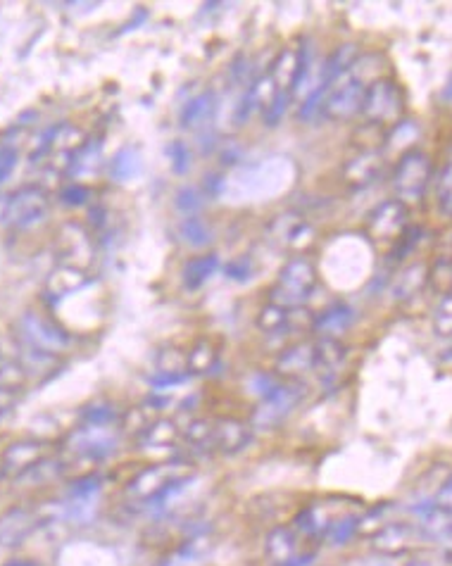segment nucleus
<instances>
[{
    "instance_id": "nucleus-13",
    "label": "nucleus",
    "mask_w": 452,
    "mask_h": 566,
    "mask_svg": "<svg viewBox=\"0 0 452 566\" xmlns=\"http://www.w3.org/2000/svg\"><path fill=\"white\" fill-rule=\"evenodd\" d=\"M55 455V443L46 438H17L10 445H5L0 452V469L17 479V476L27 474L31 467L43 462V459Z\"/></svg>"
},
{
    "instance_id": "nucleus-45",
    "label": "nucleus",
    "mask_w": 452,
    "mask_h": 566,
    "mask_svg": "<svg viewBox=\"0 0 452 566\" xmlns=\"http://www.w3.org/2000/svg\"><path fill=\"white\" fill-rule=\"evenodd\" d=\"M15 407H17V393L3 391V388H0V419L8 417Z\"/></svg>"
},
{
    "instance_id": "nucleus-4",
    "label": "nucleus",
    "mask_w": 452,
    "mask_h": 566,
    "mask_svg": "<svg viewBox=\"0 0 452 566\" xmlns=\"http://www.w3.org/2000/svg\"><path fill=\"white\" fill-rule=\"evenodd\" d=\"M317 281L319 276L315 264L307 257H293L276 276L272 291H269V303L284 307V310H300L315 293Z\"/></svg>"
},
{
    "instance_id": "nucleus-26",
    "label": "nucleus",
    "mask_w": 452,
    "mask_h": 566,
    "mask_svg": "<svg viewBox=\"0 0 452 566\" xmlns=\"http://www.w3.org/2000/svg\"><path fill=\"white\" fill-rule=\"evenodd\" d=\"M212 426L215 419L207 417H196L186 424V429H181V443L193 452L200 455H215V445H212Z\"/></svg>"
},
{
    "instance_id": "nucleus-8",
    "label": "nucleus",
    "mask_w": 452,
    "mask_h": 566,
    "mask_svg": "<svg viewBox=\"0 0 452 566\" xmlns=\"http://www.w3.org/2000/svg\"><path fill=\"white\" fill-rule=\"evenodd\" d=\"M50 212L48 193L39 186H24L20 191L10 193L0 205V224L8 229H34Z\"/></svg>"
},
{
    "instance_id": "nucleus-36",
    "label": "nucleus",
    "mask_w": 452,
    "mask_h": 566,
    "mask_svg": "<svg viewBox=\"0 0 452 566\" xmlns=\"http://www.w3.org/2000/svg\"><path fill=\"white\" fill-rule=\"evenodd\" d=\"M174 207L184 217H198L205 207V191H200L198 186H181L174 196Z\"/></svg>"
},
{
    "instance_id": "nucleus-5",
    "label": "nucleus",
    "mask_w": 452,
    "mask_h": 566,
    "mask_svg": "<svg viewBox=\"0 0 452 566\" xmlns=\"http://www.w3.org/2000/svg\"><path fill=\"white\" fill-rule=\"evenodd\" d=\"M433 179V162L424 150H405L403 157L395 165L393 174V188H395V200H400L403 205H417L422 203L426 191H429Z\"/></svg>"
},
{
    "instance_id": "nucleus-15",
    "label": "nucleus",
    "mask_w": 452,
    "mask_h": 566,
    "mask_svg": "<svg viewBox=\"0 0 452 566\" xmlns=\"http://www.w3.org/2000/svg\"><path fill=\"white\" fill-rule=\"evenodd\" d=\"M41 517L36 507H10L0 514V547L17 550L39 531Z\"/></svg>"
},
{
    "instance_id": "nucleus-28",
    "label": "nucleus",
    "mask_w": 452,
    "mask_h": 566,
    "mask_svg": "<svg viewBox=\"0 0 452 566\" xmlns=\"http://www.w3.org/2000/svg\"><path fill=\"white\" fill-rule=\"evenodd\" d=\"M426 281H429V269H426L424 264H412V267H407L405 272L395 279L393 295L398 300L417 298V293H422Z\"/></svg>"
},
{
    "instance_id": "nucleus-34",
    "label": "nucleus",
    "mask_w": 452,
    "mask_h": 566,
    "mask_svg": "<svg viewBox=\"0 0 452 566\" xmlns=\"http://www.w3.org/2000/svg\"><path fill=\"white\" fill-rule=\"evenodd\" d=\"M155 374H188L186 350L177 348V345H165L155 355Z\"/></svg>"
},
{
    "instance_id": "nucleus-16",
    "label": "nucleus",
    "mask_w": 452,
    "mask_h": 566,
    "mask_svg": "<svg viewBox=\"0 0 452 566\" xmlns=\"http://www.w3.org/2000/svg\"><path fill=\"white\" fill-rule=\"evenodd\" d=\"M419 538H422V533H419L417 524L391 519L388 524L381 526L369 540H372L374 552H379V555H384L388 559H398V557H405L407 552L417 545Z\"/></svg>"
},
{
    "instance_id": "nucleus-30",
    "label": "nucleus",
    "mask_w": 452,
    "mask_h": 566,
    "mask_svg": "<svg viewBox=\"0 0 452 566\" xmlns=\"http://www.w3.org/2000/svg\"><path fill=\"white\" fill-rule=\"evenodd\" d=\"M179 236L191 248H207L212 243V238H215V231H212L210 222H205V219L186 217L179 224Z\"/></svg>"
},
{
    "instance_id": "nucleus-3",
    "label": "nucleus",
    "mask_w": 452,
    "mask_h": 566,
    "mask_svg": "<svg viewBox=\"0 0 452 566\" xmlns=\"http://www.w3.org/2000/svg\"><path fill=\"white\" fill-rule=\"evenodd\" d=\"M15 336L31 348L55 357H65L77 345V336L72 331L65 329L55 317L39 310L22 312V317L15 324Z\"/></svg>"
},
{
    "instance_id": "nucleus-40",
    "label": "nucleus",
    "mask_w": 452,
    "mask_h": 566,
    "mask_svg": "<svg viewBox=\"0 0 452 566\" xmlns=\"http://www.w3.org/2000/svg\"><path fill=\"white\" fill-rule=\"evenodd\" d=\"M291 98H293V93H288V91H279L276 93V98L269 103V108L262 112V117H265V122L269 124V127H276V124L281 122L286 115V108H288V103H291Z\"/></svg>"
},
{
    "instance_id": "nucleus-10",
    "label": "nucleus",
    "mask_w": 452,
    "mask_h": 566,
    "mask_svg": "<svg viewBox=\"0 0 452 566\" xmlns=\"http://www.w3.org/2000/svg\"><path fill=\"white\" fill-rule=\"evenodd\" d=\"M364 93H367V81L360 74H343L326 93L322 115L334 122H348V119L362 115Z\"/></svg>"
},
{
    "instance_id": "nucleus-44",
    "label": "nucleus",
    "mask_w": 452,
    "mask_h": 566,
    "mask_svg": "<svg viewBox=\"0 0 452 566\" xmlns=\"http://www.w3.org/2000/svg\"><path fill=\"white\" fill-rule=\"evenodd\" d=\"M433 502H436L438 507H443L445 512L452 514V474H448V479L441 483V488L436 490V495H433Z\"/></svg>"
},
{
    "instance_id": "nucleus-48",
    "label": "nucleus",
    "mask_w": 452,
    "mask_h": 566,
    "mask_svg": "<svg viewBox=\"0 0 452 566\" xmlns=\"http://www.w3.org/2000/svg\"><path fill=\"white\" fill-rule=\"evenodd\" d=\"M8 479H10V476H8V474H5V471H3V469H0V490H3L5 481H8Z\"/></svg>"
},
{
    "instance_id": "nucleus-38",
    "label": "nucleus",
    "mask_w": 452,
    "mask_h": 566,
    "mask_svg": "<svg viewBox=\"0 0 452 566\" xmlns=\"http://www.w3.org/2000/svg\"><path fill=\"white\" fill-rule=\"evenodd\" d=\"M433 333L441 338H452V291L443 293L433 310Z\"/></svg>"
},
{
    "instance_id": "nucleus-20",
    "label": "nucleus",
    "mask_w": 452,
    "mask_h": 566,
    "mask_svg": "<svg viewBox=\"0 0 452 566\" xmlns=\"http://www.w3.org/2000/svg\"><path fill=\"white\" fill-rule=\"evenodd\" d=\"M215 117H217V96L212 91H203L184 105V110H181L179 115V124L181 129L198 134V131H210Z\"/></svg>"
},
{
    "instance_id": "nucleus-24",
    "label": "nucleus",
    "mask_w": 452,
    "mask_h": 566,
    "mask_svg": "<svg viewBox=\"0 0 452 566\" xmlns=\"http://www.w3.org/2000/svg\"><path fill=\"white\" fill-rule=\"evenodd\" d=\"M124 410L110 398H96L89 400L79 410V421L89 426H105V429H119Z\"/></svg>"
},
{
    "instance_id": "nucleus-9",
    "label": "nucleus",
    "mask_w": 452,
    "mask_h": 566,
    "mask_svg": "<svg viewBox=\"0 0 452 566\" xmlns=\"http://www.w3.org/2000/svg\"><path fill=\"white\" fill-rule=\"evenodd\" d=\"M303 381H281L267 398L257 402L250 426L253 429H274V426L284 424L295 407L303 400Z\"/></svg>"
},
{
    "instance_id": "nucleus-27",
    "label": "nucleus",
    "mask_w": 452,
    "mask_h": 566,
    "mask_svg": "<svg viewBox=\"0 0 452 566\" xmlns=\"http://www.w3.org/2000/svg\"><path fill=\"white\" fill-rule=\"evenodd\" d=\"M143 174V155L138 148H122L119 153L112 157L110 162V179H115L117 184H127L134 181Z\"/></svg>"
},
{
    "instance_id": "nucleus-47",
    "label": "nucleus",
    "mask_w": 452,
    "mask_h": 566,
    "mask_svg": "<svg viewBox=\"0 0 452 566\" xmlns=\"http://www.w3.org/2000/svg\"><path fill=\"white\" fill-rule=\"evenodd\" d=\"M443 100H445V103H448V105H452V79L448 81V86L443 88Z\"/></svg>"
},
{
    "instance_id": "nucleus-14",
    "label": "nucleus",
    "mask_w": 452,
    "mask_h": 566,
    "mask_svg": "<svg viewBox=\"0 0 452 566\" xmlns=\"http://www.w3.org/2000/svg\"><path fill=\"white\" fill-rule=\"evenodd\" d=\"M274 374L284 381H303L305 376L317 371V341L315 338H305V341H295L286 345L284 350L276 355Z\"/></svg>"
},
{
    "instance_id": "nucleus-43",
    "label": "nucleus",
    "mask_w": 452,
    "mask_h": 566,
    "mask_svg": "<svg viewBox=\"0 0 452 566\" xmlns=\"http://www.w3.org/2000/svg\"><path fill=\"white\" fill-rule=\"evenodd\" d=\"M224 274L229 276L231 281L246 283V281L250 279V276H253V262H250L248 257H241V260H234V262L226 264Z\"/></svg>"
},
{
    "instance_id": "nucleus-11",
    "label": "nucleus",
    "mask_w": 452,
    "mask_h": 566,
    "mask_svg": "<svg viewBox=\"0 0 452 566\" xmlns=\"http://www.w3.org/2000/svg\"><path fill=\"white\" fill-rule=\"evenodd\" d=\"M55 255L60 257V264L65 267H74L86 272V267L93 262L96 255V245H93V236L89 234L84 224L65 222L55 231Z\"/></svg>"
},
{
    "instance_id": "nucleus-39",
    "label": "nucleus",
    "mask_w": 452,
    "mask_h": 566,
    "mask_svg": "<svg viewBox=\"0 0 452 566\" xmlns=\"http://www.w3.org/2000/svg\"><path fill=\"white\" fill-rule=\"evenodd\" d=\"M419 136V127L414 122H398L395 127L388 129L386 134V146H395L398 148H410L412 150V141Z\"/></svg>"
},
{
    "instance_id": "nucleus-31",
    "label": "nucleus",
    "mask_w": 452,
    "mask_h": 566,
    "mask_svg": "<svg viewBox=\"0 0 452 566\" xmlns=\"http://www.w3.org/2000/svg\"><path fill=\"white\" fill-rule=\"evenodd\" d=\"M153 419H155V412L148 410L146 405L131 407V410H124L122 414V421H119V433H122V438L136 440L150 424H153Z\"/></svg>"
},
{
    "instance_id": "nucleus-35",
    "label": "nucleus",
    "mask_w": 452,
    "mask_h": 566,
    "mask_svg": "<svg viewBox=\"0 0 452 566\" xmlns=\"http://www.w3.org/2000/svg\"><path fill=\"white\" fill-rule=\"evenodd\" d=\"M436 203L443 217H452V153L443 162L436 179Z\"/></svg>"
},
{
    "instance_id": "nucleus-18",
    "label": "nucleus",
    "mask_w": 452,
    "mask_h": 566,
    "mask_svg": "<svg viewBox=\"0 0 452 566\" xmlns=\"http://www.w3.org/2000/svg\"><path fill=\"white\" fill-rule=\"evenodd\" d=\"M357 322V312L348 303L329 305L324 312H319L312 319V333L315 338H334L343 341V336L353 329Z\"/></svg>"
},
{
    "instance_id": "nucleus-1",
    "label": "nucleus",
    "mask_w": 452,
    "mask_h": 566,
    "mask_svg": "<svg viewBox=\"0 0 452 566\" xmlns=\"http://www.w3.org/2000/svg\"><path fill=\"white\" fill-rule=\"evenodd\" d=\"M193 479V464L184 457L162 459L153 462L131 476L124 495L143 507H160L165 509L174 498L184 493V488Z\"/></svg>"
},
{
    "instance_id": "nucleus-7",
    "label": "nucleus",
    "mask_w": 452,
    "mask_h": 566,
    "mask_svg": "<svg viewBox=\"0 0 452 566\" xmlns=\"http://www.w3.org/2000/svg\"><path fill=\"white\" fill-rule=\"evenodd\" d=\"M405 96L403 88L395 84L393 79H374L367 84L362 103V117L367 119L372 127L391 129L398 122H403Z\"/></svg>"
},
{
    "instance_id": "nucleus-46",
    "label": "nucleus",
    "mask_w": 452,
    "mask_h": 566,
    "mask_svg": "<svg viewBox=\"0 0 452 566\" xmlns=\"http://www.w3.org/2000/svg\"><path fill=\"white\" fill-rule=\"evenodd\" d=\"M3 566H43V564L39 559H31V557H12Z\"/></svg>"
},
{
    "instance_id": "nucleus-29",
    "label": "nucleus",
    "mask_w": 452,
    "mask_h": 566,
    "mask_svg": "<svg viewBox=\"0 0 452 566\" xmlns=\"http://www.w3.org/2000/svg\"><path fill=\"white\" fill-rule=\"evenodd\" d=\"M357 521H360V514L357 512H345L338 517L334 524L329 526L326 531L324 543L326 547H345L350 540L357 538Z\"/></svg>"
},
{
    "instance_id": "nucleus-37",
    "label": "nucleus",
    "mask_w": 452,
    "mask_h": 566,
    "mask_svg": "<svg viewBox=\"0 0 452 566\" xmlns=\"http://www.w3.org/2000/svg\"><path fill=\"white\" fill-rule=\"evenodd\" d=\"M165 155H167V160H169V167H172V172L177 174V176H184V174L191 172V167H193V150H191V146H188V143H184V141L167 143Z\"/></svg>"
},
{
    "instance_id": "nucleus-12",
    "label": "nucleus",
    "mask_w": 452,
    "mask_h": 566,
    "mask_svg": "<svg viewBox=\"0 0 452 566\" xmlns=\"http://www.w3.org/2000/svg\"><path fill=\"white\" fill-rule=\"evenodd\" d=\"M364 231L374 245H398L407 236V205L400 200L381 203L369 215Z\"/></svg>"
},
{
    "instance_id": "nucleus-33",
    "label": "nucleus",
    "mask_w": 452,
    "mask_h": 566,
    "mask_svg": "<svg viewBox=\"0 0 452 566\" xmlns=\"http://www.w3.org/2000/svg\"><path fill=\"white\" fill-rule=\"evenodd\" d=\"M100 155H103V148H100V141H84V146H81L77 153L72 155V160H69V174L74 176H81L86 172H91V169H96V165L100 162Z\"/></svg>"
},
{
    "instance_id": "nucleus-21",
    "label": "nucleus",
    "mask_w": 452,
    "mask_h": 566,
    "mask_svg": "<svg viewBox=\"0 0 452 566\" xmlns=\"http://www.w3.org/2000/svg\"><path fill=\"white\" fill-rule=\"evenodd\" d=\"M89 286H91L89 274L81 272V269L65 267V264H60V267L48 276L46 298L53 300V303H62V300L69 298V295H77Z\"/></svg>"
},
{
    "instance_id": "nucleus-2",
    "label": "nucleus",
    "mask_w": 452,
    "mask_h": 566,
    "mask_svg": "<svg viewBox=\"0 0 452 566\" xmlns=\"http://www.w3.org/2000/svg\"><path fill=\"white\" fill-rule=\"evenodd\" d=\"M119 443H122V433L119 429H105V426H89L79 424L69 436L65 438V459L67 471H72L79 464L84 467L96 469L98 464H103L105 459L115 455Z\"/></svg>"
},
{
    "instance_id": "nucleus-41",
    "label": "nucleus",
    "mask_w": 452,
    "mask_h": 566,
    "mask_svg": "<svg viewBox=\"0 0 452 566\" xmlns=\"http://www.w3.org/2000/svg\"><path fill=\"white\" fill-rule=\"evenodd\" d=\"M17 160H20V148H17L15 143H3V146H0V186L15 172Z\"/></svg>"
},
{
    "instance_id": "nucleus-42",
    "label": "nucleus",
    "mask_w": 452,
    "mask_h": 566,
    "mask_svg": "<svg viewBox=\"0 0 452 566\" xmlns=\"http://www.w3.org/2000/svg\"><path fill=\"white\" fill-rule=\"evenodd\" d=\"M89 198H91V191L84 184H69V186L62 188V193H60V200L67 207L86 205V203H89Z\"/></svg>"
},
{
    "instance_id": "nucleus-17",
    "label": "nucleus",
    "mask_w": 452,
    "mask_h": 566,
    "mask_svg": "<svg viewBox=\"0 0 452 566\" xmlns=\"http://www.w3.org/2000/svg\"><path fill=\"white\" fill-rule=\"evenodd\" d=\"M250 438H253V426L236 417H219L215 419V426H212L215 455L234 457L248 448Z\"/></svg>"
},
{
    "instance_id": "nucleus-19",
    "label": "nucleus",
    "mask_w": 452,
    "mask_h": 566,
    "mask_svg": "<svg viewBox=\"0 0 452 566\" xmlns=\"http://www.w3.org/2000/svg\"><path fill=\"white\" fill-rule=\"evenodd\" d=\"M384 172V157L379 150H360L353 160L345 162L343 167V181L350 188H367L372 186Z\"/></svg>"
},
{
    "instance_id": "nucleus-6",
    "label": "nucleus",
    "mask_w": 452,
    "mask_h": 566,
    "mask_svg": "<svg viewBox=\"0 0 452 566\" xmlns=\"http://www.w3.org/2000/svg\"><path fill=\"white\" fill-rule=\"evenodd\" d=\"M262 555L267 566H312L317 559V547L305 543L291 524H276L267 528Z\"/></svg>"
},
{
    "instance_id": "nucleus-22",
    "label": "nucleus",
    "mask_w": 452,
    "mask_h": 566,
    "mask_svg": "<svg viewBox=\"0 0 452 566\" xmlns=\"http://www.w3.org/2000/svg\"><path fill=\"white\" fill-rule=\"evenodd\" d=\"M222 362V352H219L217 343L210 338H198L191 348L186 350V371L193 379H205L212 376Z\"/></svg>"
},
{
    "instance_id": "nucleus-25",
    "label": "nucleus",
    "mask_w": 452,
    "mask_h": 566,
    "mask_svg": "<svg viewBox=\"0 0 452 566\" xmlns=\"http://www.w3.org/2000/svg\"><path fill=\"white\" fill-rule=\"evenodd\" d=\"M219 269V255L217 253H205L193 257L186 262L184 272H181V281H184L186 291H200Z\"/></svg>"
},
{
    "instance_id": "nucleus-23",
    "label": "nucleus",
    "mask_w": 452,
    "mask_h": 566,
    "mask_svg": "<svg viewBox=\"0 0 452 566\" xmlns=\"http://www.w3.org/2000/svg\"><path fill=\"white\" fill-rule=\"evenodd\" d=\"M136 443H138V448H143V450L177 448V445L181 443V429L174 419L155 417L153 424H150L148 429L136 438Z\"/></svg>"
},
{
    "instance_id": "nucleus-32",
    "label": "nucleus",
    "mask_w": 452,
    "mask_h": 566,
    "mask_svg": "<svg viewBox=\"0 0 452 566\" xmlns=\"http://www.w3.org/2000/svg\"><path fill=\"white\" fill-rule=\"evenodd\" d=\"M291 317L293 310H284V307L267 303L260 314H257V329L267 333V336H274V333L286 331L291 326Z\"/></svg>"
}]
</instances>
